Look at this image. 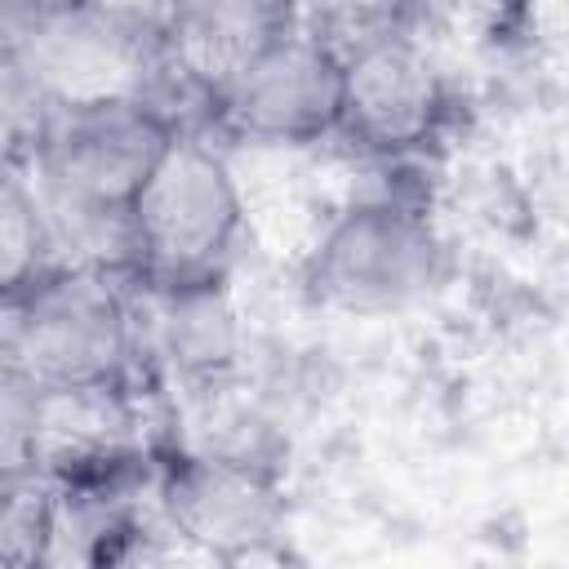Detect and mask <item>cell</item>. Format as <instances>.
I'll return each instance as SVG.
<instances>
[{
  "mask_svg": "<svg viewBox=\"0 0 569 569\" xmlns=\"http://www.w3.org/2000/svg\"><path fill=\"white\" fill-rule=\"evenodd\" d=\"M4 62L49 107L138 98L169 111L173 80L191 84L169 53L164 18L129 0H4Z\"/></svg>",
  "mask_w": 569,
  "mask_h": 569,
  "instance_id": "1",
  "label": "cell"
},
{
  "mask_svg": "<svg viewBox=\"0 0 569 569\" xmlns=\"http://www.w3.org/2000/svg\"><path fill=\"white\" fill-rule=\"evenodd\" d=\"M0 356L4 373L40 391L124 382L133 360V320L116 276L58 267L4 293Z\"/></svg>",
  "mask_w": 569,
  "mask_h": 569,
  "instance_id": "2",
  "label": "cell"
},
{
  "mask_svg": "<svg viewBox=\"0 0 569 569\" xmlns=\"http://www.w3.org/2000/svg\"><path fill=\"white\" fill-rule=\"evenodd\" d=\"M240 222L244 200L227 160L178 129L133 196L138 276L151 284L213 280L240 236Z\"/></svg>",
  "mask_w": 569,
  "mask_h": 569,
  "instance_id": "3",
  "label": "cell"
},
{
  "mask_svg": "<svg viewBox=\"0 0 569 569\" xmlns=\"http://www.w3.org/2000/svg\"><path fill=\"white\" fill-rule=\"evenodd\" d=\"M445 276V249L422 213L365 200L342 209L302 262L311 302L347 316H387L427 298Z\"/></svg>",
  "mask_w": 569,
  "mask_h": 569,
  "instance_id": "4",
  "label": "cell"
},
{
  "mask_svg": "<svg viewBox=\"0 0 569 569\" xmlns=\"http://www.w3.org/2000/svg\"><path fill=\"white\" fill-rule=\"evenodd\" d=\"M209 107L253 142H316L342 124V58L307 27H289Z\"/></svg>",
  "mask_w": 569,
  "mask_h": 569,
  "instance_id": "5",
  "label": "cell"
},
{
  "mask_svg": "<svg viewBox=\"0 0 569 569\" xmlns=\"http://www.w3.org/2000/svg\"><path fill=\"white\" fill-rule=\"evenodd\" d=\"M169 525L222 560H253L280 529V493L267 471L231 453L178 458L160 480Z\"/></svg>",
  "mask_w": 569,
  "mask_h": 569,
  "instance_id": "6",
  "label": "cell"
},
{
  "mask_svg": "<svg viewBox=\"0 0 569 569\" xmlns=\"http://www.w3.org/2000/svg\"><path fill=\"white\" fill-rule=\"evenodd\" d=\"M445 111V80L418 36L382 40L342 62V133L369 151L396 156L436 129Z\"/></svg>",
  "mask_w": 569,
  "mask_h": 569,
  "instance_id": "7",
  "label": "cell"
},
{
  "mask_svg": "<svg viewBox=\"0 0 569 569\" xmlns=\"http://www.w3.org/2000/svg\"><path fill=\"white\" fill-rule=\"evenodd\" d=\"M298 22V0H169L164 36L178 71L213 102Z\"/></svg>",
  "mask_w": 569,
  "mask_h": 569,
  "instance_id": "8",
  "label": "cell"
},
{
  "mask_svg": "<svg viewBox=\"0 0 569 569\" xmlns=\"http://www.w3.org/2000/svg\"><path fill=\"white\" fill-rule=\"evenodd\" d=\"M164 293L160 307V338L164 356L187 373H218L236 356V325L213 289V280L200 284H156Z\"/></svg>",
  "mask_w": 569,
  "mask_h": 569,
  "instance_id": "9",
  "label": "cell"
},
{
  "mask_svg": "<svg viewBox=\"0 0 569 569\" xmlns=\"http://www.w3.org/2000/svg\"><path fill=\"white\" fill-rule=\"evenodd\" d=\"M418 13L422 0H298V27L325 40L342 62L382 40L413 36Z\"/></svg>",
  "mask_w": 569,
  "mask_h": 569,
  "instance_id": "10",
  "label": "cell"
},
{
  "mask_svg": "<svg viewBox=\"0 0 569 569\" xmlns=\"http://www.w3.org/2000/svg\"><path fill=\"white\" fill-rule=\"evenodd\" d=\"M62 258L53 249V236L44 227V213L22 178L18 164L4 169V196H0V284L4 293L58 271Z\"/></svg>",
  "mask_w": 569,
  "mask_h": 569,
  "instance_id": "11",
  "label": "cell"
},
{
  "mask_svg": "<svg viewBox=\"0 0 569 569\" xmlns=\"http://www.w3.org/2000/svg\"><path fill=\"white\" fill-rule=\"evenodd\" d=\"M129 4H138V9H151V13L169 18V0H129Z\"/></svg>",
  "mask_w": 569,
  "mask_h": 569,
  "instance_id": "12",
  "label": "cell"
}]
</instances>
